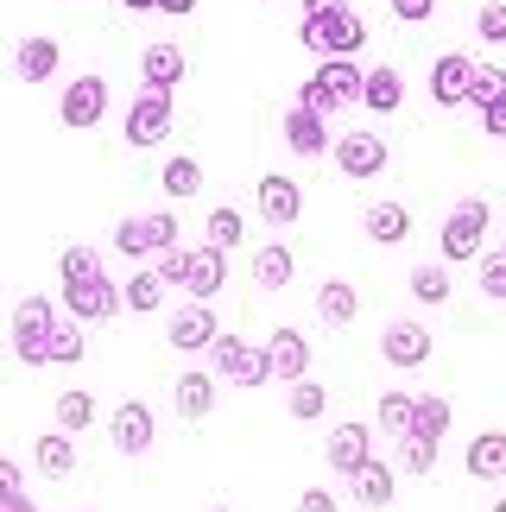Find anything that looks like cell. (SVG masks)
Returning a JSON list of instances; mask_svg holds the SVG:
<instances>
[{
	"label": "cell",
	"mask_w": 506,
	"mask_h": 512,
	"mask_svg": "<svg viewBox=\"0 0 506 512\" xmlns=\"http://www.w3.org/2000/svg\"><path fill=\"white\" fill-rule=\"evenodd\" d=\"M298 45L323 51V57H355L367 51V19L355 7H336L329 19H298Z\"/></svg>",
	"instance_id": "1"
},
{
	"label": "cell",
	"mask_w": 506,
	"mask_h": 512,
	"mask_svg": "<svg viewBox=\"0 0 506 512\" xmlns=\"http://www.w3.org/2000/svg\"><path fill=\"white\" fill-rule=\"evenodd\" d=\"M481 241H488V203L481 196H462V203L443 215V234H437V253L443 260H481Z\"/></svg>",
	"instance_id": "2"
},
{
	"label": "cell",
	"mask_w": 506,
	"mask_h": 512,
	"mask_svg": "<svg viewBox=\"0 0 506 512\" xmlns=\"http://www.w3.org/2000/svg\"><path fill=\"white\" fill-rule=\"evenodd\" d=\"M51 329H57L51 298H19L13 304V354L26 367H51Z\"/></svg>",
	"instance_id": "3"
},
{
	"label": "cell",
	"mask_w": 506,
	"mask_h": 512,
	"mask_svg": "<svg viewBox=\"0 0 506 512\" xmlns=\"http://www.w3.org/2000/svg\"><path fill=\"white\" fill-rule=\"evenodd\" d=\"M127 146L133 152H152V146H165V133H171V89H152L140 83V95H133V108H127Z\"/></svg>",
	"instance_id": "4"
},
{
	"label": "cell",
	"mask_w": 506,
	"mask_h": 512,
	"mask_svg": "<svg viewBox=\"0 0 506 512\" xmlns=\"http://www.w3.org/2000/svg\"><path fill=\"white\" fill-rule=\"evenodd\" d=\"M209 367H216V380H235V386H253V392L272 380L266 348H253L247 336H222L216 348H209Z\"/></svg>",
	"instance_id": "5"
},
{
	"label": "cell",
	"mask_w": 506,
	"mask_h": 512,
	"mask_svg": "<svg viewBox=\"0 0 506 512\" xmlns=\"http://www.w3.org/2000/svg\"><path fill=\"white\" fill-rule=\"evenodd\" d=\"M108 76H70L64 83V102H57V121H64L70 133H89V127H102V114H108Z\"/></svg>",
	"instance_id": "6"
},
{
	"label": "cell",
	"mask_w": 506,
	"mask_h": 512,
	"mask_svg": "<svg viewBox=\"0 0 506 512\" xmlns=\"http://www.w3.org/2000/svg\"><path fill=\"white\" fill-rule=\"evenodd\" d=\"M64 310L76 323H114L127 310V291L114 285L108 272H102V279H76V285H64Z\"/></svg>",
	"instance_id": "7"
},
{
	"label": "cell",
	"mask_w": 506,
	"mask_h": 512,
	"mask_svg": "<svg viewBox=\"0 0 506 512\" xmlns=\"http://www.w3.org/2000/svg\"><path fill=\"white\" fill-rule=\"evenodd\" d=\"M253 215L272 228H291V222H304V190L291 184L285 171H266L260 184H253Z\"/></svg>",
	"instance_id": "8"
},
{
	"label": "cell",
	"mask_w": 506,
	"mask_h": 512,
	"mask_svg": "<svg viewBox=\"0 0 506 512\" xmlns=\"http://www.w3.org/2000/svg\"><path fill=\"white\" fill-rule=\"evenodd\" d=\"M165 342H171V348H178V354H209V348H216V342H222V323H216V310H209V304H197V298H190V304L178 310V317H171V323H165Z\"/></svg>",
	"instance_id": "9"
},
{
	"label": "cell",
	"mask_w": 506,
	"mask_h": 512,
	"mask_svg": "<svg viewBox=\"0 0 506 512\" xmlns=\"http://www.w3.org/2000/svg\"><path fill=\"white\" fill-rule=\"evenodd\" d=\"M329 159H336L342 177H380L393 152H386V140H380L374 127H361V133H342V140L329 146Z\"/></svg>",
	"instance_id": "10"
},
{
	"label": "cell",
	"mask_w": 506,
	"mask_h": 512,
	"mask_svg": "<svg viewBox=\"0 0 506 512\" xmlns=\"http://www.w3.org/2000/svg\"><path fill=\"white\" fill-rule=\"evenodd\" d=\"M108 437H114V449H121V456H152V443H159L152 405L121 399V405H114V418H108Z\"/></svg>",
	"instance_id": "11"
},
{
	"label": "cell",
	"mask_w": 506,
	"mask_h": 512,
	"mask_svg": "<svg viewBox=\"0 0 506 512\" xmlns=\"http://www.w3.org/2000/svg\"><path fill=\"white\" fill-rule=\"evenodd\" d=\"M380 361L386 367H399V373H418L424 361H431V329H424V323H386L380 329Z\"/></svg>",
	"instance_id": "12"
},
{
	"label": "cell",
	"mask_w": 506,
	"mask_h": 512,
	"mask_svg": "<svg viewBox=\"0 0 506 512\" xmlns=\"http://www.w3.org/2000/svg\"><path fill=\"white\" fill-rule=\"evenodd\" d=\"M469 89H475V57L469 51H443L431 64V102L437 108H462Z\"/></svg>",
	"instance_id": "13"
},
{
	"label": "cell",
	"mask_w": 506,
	"mask_h": 512,
	"mask_svg": "<svg viewBox=\"0 0 506 512\" xmlns=\"http://www.w3.org/2000/svg\"><path fill=\"white\" fill-rule=\"evenodd\" d=\"M323 462L336 468V475L348 481L361 462H374V424H336L329 430V443H323Z\"/></svg>",
	"instance_id": "14"
},
{
	"label": "cell",
	"mask_w": 506,
	"mask_h": 512,
	"mask_svg": "<svg viewBox=\"0 0 506 512\" xmlns=\"http://www.w3.org/2000/svg\"><path fill=\"white\" fill-rule=\"evenodd\" d=\"M361 83H367V70L355 64V57H323V64H317L323 114H329V108H355V102H361Z\"/></svg>",
	"instance_id": "15"
},
{
	"label": "cell",
	"mask_w": 506,
	"mask_h": 512,
	"mask_svg": "<svg viewBox=\"0 0 506 512\" xmlns=\"http://www.w3.org/2000/svg\"><path fill=\"white\" fill-rule=\"evenodd\" d=\"M285 146L298 152V159H323V152L336 146V140H329V127H323V114H317V108L291 102V108H285Z\"/></svg>",
	"instance_id": "16"
},
{
	"label": "cell",
	"mask_w": 506,
	"mask_h": 512,
	"mask_svg": "<svg viewBox=\"0 0 506 512\" xmlns=\"http://www.w3.org/2000/svg\"><path fill=\"white\" fill-rule=\"evenodd\" d=\"M266 361H272V380H304V373H310V342H304V329H272V336H266Z\"/></svg>",
	"instance_id": "17"
},
{
	"label": "cell",
	"mask_w": 506,
	"mask_h": 512,
	"mask_svg": "<svg viewBox=\"0 0 506 512\" xmlns=\"http://www.w3.org/2000/svg\"><path fill=\"white\" fill-rule=\"evenodd\" d=\"M57 64H64V45H57L51 32H32V38H19V51H13V70H19V83H51Z\"/></svg>",
	"instance_id": "18"
},
{
	"label": "cell",
	"mask_w": 506,
	"mask_h": 512,
	"mask_svg": "<svg viewBox=\"0 0 506 512\" xmlns=\"http://www.w3.org/2000/svg\"><path fill=\"white\" fill-rule=\"evenodd\" d=\"M171 405H178L184 424H203L209 411H216V373H178V386H171Z\"/></svg>",
	"instance_id": "19"
},
{
	"label": "cell",
	"mask_w": 506,
	"mask_h": 512,
	"mask_svg": "<svg viewBox=\"0 0 506 512\" xmlns=\"http://www.w3.org/2000/svg\"><path fill=\"white\" fill-rule=\"evenodd\" d=\"M32 468L45 481H70L76 475V443H70V430H45V437L32 443Z\"/></svg>",
	"instance_id": "20"
},
{
	"label": "cell",
	"mask_w": 506,
	"mask_h": 512,
	"mask_svg": "<svg viewBox=\"0 0 506 512\" xmlns=\"http://www.w3.org/2000/svg\"><path fill=\"white\" fill-rule=\"evenodd\" d=\"M222 285H228V253L203 241V247H197V260H190V279H184V291H190L197 304H209Z\"/></svg>",
	"instance_id": "21"
},
{
	"label": "cell",
	"mask_w": 506,
	"mask_h": 512,
	"mask_svg": "<svg viewBox=\"0 0 506 512\" xmlns=\"http://www.w3.org/2000/svg\"><path fill=\"white\" fill-rule=\"evenodd\" d=\"M393 462H361L355 475H348V487H355V506H367V512H380V506H393Z\"/></svg>",
	"instance_id": "22"
},
{
	"label": "cell",
	"mask_w": 506,
	"mask_h": 512,
	"mask_svg": "<svg viewBox=\"0 0 506 512\" xmlns=\"http://www.w3.org/2000/svg\"><path fill=\"white\" fill-rule=\"evenodd\" d=\"M361 108L367 114H399L405 108V76L393 64H374V70H367V83H361Z\"/></svg>",
	"instance_id": "23"
},
{
	"label": "cell",
	"mask_w": 506,
	"mask_h": 512,
	"mask_svg": "<svg viewBox=\"0 0 506 512\" xmlns=\"http://www.w3.org/2000/svg\"><path fill=\"white\" fill-rule=\"evenodd\" d=\"M367 241L374 247H399V241H412V209L405 203H367Z\"/></svg>",
	"instance_id": "24"
},
{
	"label": "cell",
	"mask_w": 506,
	"mask_h": 512,
	"mask_svg": "<svg viewBox=\"0 0 506 512\" xmlns=\"http://www.w3.org/2000/svg\"><path fill=\"white\" fill-rule=\"evenodd\" d=\"M462 468H469L475 481H506V430H481V437H469Z\"/></svg>",
	"instance_id": "25"
},
{
	"label": "cell",
	"mask_w": 506,
	"mask_h": 512,
	"mask_svg": "<svg viewBox=\"0 0 506 512\" xmlns=\"http://www.w3.org/2000/svg\"><path fill=\"white\" fill-rule=\"evenodd\" d=\"M184 45H146L140 51V83H152V89H178L184 83Z\"/></svg>",
	"instance_id": "26"
},
{
	"label": "cell",
	"mask_w": 506,
	"mask_h": 512,
	"mask_svg": "<svg viewBox=\"0 0 506 512\" xmlns=\"http://www.w3.org/2000/svg\"><path fill=\"white\" fill-rule=\"evenodd\" d=\"M317 317H323L329 329H348V323L361 317L355 285H348V279H323V285H317Z\"/></svg>",
	"instance_id": "27"
},
{
	"label": "cell",
	"mask_w": 506,
	"mask_h": 512,
	"mask_svg": "<svg viewBox=\"0 0 506 512\" xmlns=\"http://www.w3.org/2000/svg\"><path fill=\"white\" fill-rule=\"evenodd\" d=\"M291 272H298V260H291V247H253V285L260 291H285L291 285Z\"/></svg>",
	"instance_id": "28"
},
{
	"label": "cell",
	"mask_w": 506,
	"mask_h": 512,
	"mask_svg": "<svg viewBox=\"0 0 506 512\" xmlns=\"http://www.w3.org/2000/svg\"><path fill=\"white\" fill-rule=\"evenodd\" d=\"M443 430H450V399H437V392H418L412 430H405V437H431V443H443Z\"/></svg>",
	"instance_id": "29"
},
{
	"label": "cell",
	"mask_w": 506,
	"mask_h": 512,
	"mask_svg": "<svg viewBox=\"0 0 506 512\" xmlns=\"http://www.w3.org/2000/svg\"><path fill=\"white\" fill-rule=\"evenodd\" d=\"M285 411H291L298 424H317L323 411H329V392H323V380H310V373H304V380H291V392H285Z\"/></svg>",
	"instance_id": "30"
},
{
	"label": "cell",
	"mask_w": 506,
	"mask_h": 512,
	"mask_svg": "<svg viewBox=\"0 0 506 512\" xmlns=\"http://www.w3.org/2000/svg\"><path fill=\"white\" fill-rule=\"evenodd\" d=\"M121 291H127V310H140V317H152V310L165 304V291H171V285L159 279V266H140V272H133V279H127Z\"/></svg>",
	"instance_id": "31"
},
{
	"label": "cell",
	"mask_w": 506,
	"mask_h": 512,
	"mask_svg": "<svg viewBox=\"0 0 506 512\" xmlns=\"http://www.w3.org/2000/svg\"><path fill=\"white\" fill-rule=\"evenodd\" d=\"M412 392H380L374 399V424L386 430V437H405V430H412Z\"/></svg>",
	"instance_id": "32"
},
{
	"label": "cell",
	"mask_w": 506,
	"mask_h": 512,
	"mask_svg": "<svg viewBox=\"0 0 506 512\" xmlns=\"http://www.w3.org/2000/svg\"><path fill=\"white\" fill-rule=\"evenodd\" d=\"M412 298L418 304H450V266H412Z\"/></svg>",
	"instance_id": "33"
},
{
	"label": "cell",
	"mask_w": 506,
	"mask_h": 512,
	"mask_svg": "<svg viewBox=\"0 0 506 512\" xmlns=\"http://www.w3.org/2000/svg\"><path fill=\"white\" fill-rule=\"evenodd\" d=\"M76 361H83V323L57 317V329H51V367H76Z\"/></svg>",
	"instance_id": "34"
},
{
	"label": "cell",
	"mask_w": 506,
	"mask_h": 512,
	"mask_svg": "<svg viewBox=\"0 0 506 512\" xmlns=\"http://www.w3.org/2000/svg\"><path fill=\"white\" fill-rule=\"evenodd\" d=\"M241 241H247V222H241V209H209V247L235 253Z\"/></svg>",
	"instance_id": "35"
},
{
	"label": "cell",
	"mask_w": 506,
	"mask_h": 512,
	"mask_svg": "<svg viewBox=\"0 0 506 512\" xmlns=\"http://www.w3.org/2000/svg\"><path fill=\"white\" fill-rule=\"evenodd\" d=\"M51 405H57V430H70V437L95 424V399H89V392H64V399H51Z\"/></svg>",
	"instance_id": "36"
},
{
	"label": "cell",
	"mask_w": 506,
	"mask_h": 512,
	"mask_svg": "<svg viewBox=\"0 0 506 512\" xmlns=\"http://www.w3.org/2000/svg\"><path fill=\"white\" fill-rule=\"evenodd\" d=\"M159 184H165V196H178V203H184V196L203 190V165H197V159H171Z\"/></svg>",
	"instance_id": "37"
},
{
	"label": "cell",
	"mask_w": 506,
	"mask_h": 512,
	"mask_svg": "<svg viewBox=\"0 0 506 512\" xmlns=\"http://www.w3.org/2000/svg\"><path fill=\"white\" fill-rule=\"evenodd\" d=\"M469 102H475V108L506 102V70H500V64H475V89H469Z\"/></svg>",
	"instance_id": "38"
},
{
	"label": "cell",
	"mask_w": 506,
	"mask_h": 512,
	"mask_svg": "<svg viewBox=\"0 0 506 512\" xmlns=\"http://www.w3.org/2000/svg\"><path fill=\"white\" fill-rule=\"evenodd\" d=\"M399 468H405V475H431V468H437V443L431 437H399Z\"/></svg>",
	"instance_id": "39"
},
{
	"label": "cell",
	"mask_w": 506,
	"mask_h": 512,
	"mask_svg": "<svg viewBox=\"0 0 506 512\" xmlns=\"http://www.w3.org/2000/svg\"><path fill=\"white\" fill-rule=\"evenodd\" d=\"M140 222H146V247L152 253H171V247H178V215H171V209H152V215H140Z\"/></svg>",
	"instance_id": "40"
},
{
	"label": "cell",
	"mask_w": 506,
	"mask_h": 512,
	"mask_svg": "<svg viewBox=\"0 0 506 512\" xmlns=\"http://www.w3.org/2000/svg\"><path fill=\"white\" fill-rule=\"evenodd\" d=\"M64 285H76V279H102V253L95 247H64Z\"/></svg>",
	"instance_id": "41"
},
{
	"label": "cell",
	"mask_w": 506,
	"mask_h": 512,
	"mask_svg": "<svg viewBox=\"0 0 506 512\" xmlns=\"http://www.w3.org/2000/svg\"><path fill=\"white\" fill-rule=\"evenodd\" d=\"M114 253H127V260H146V222H140V215H127V222L121 228H114Z\"/></svg>",
	"instance_id": "42"
},
{
	"label": "cell",
	"mask_w": 506,
	"mask_h": 512,
	"mask_svg": "<svg viewBox=\"0 0 506 512\" xmlns=\"http://www.w3.org/2000/svg\"><path fill=\"white\" fill-rule=\"evenodd\" d=\"M481 298L506 304V253H481Z\"/></svg>",
	"instance_id": "43"
},
{
	"label": "cell",
	"mask_w": 506,
	"mask_h": 512,
	"mask_svg": "<svg viewBox=\"0 0 506 512\" xmlns=\"http://www.w3.org/2000/svg\"><path fill=\"white\" fill-rule=\"evenodd\" d=\"M475 32H481V45H506V0H488L475 13Z\"/></svg>",
	"instance_id": "44"
},
{
	"label": "cell",
	"mask_w": 506,
	"mask_h": 512,
	"mask_svg": "<svg viewBox=\"0 0 506 512\" xmlns=\"http://www.w3.org/2000/svg\"><path fill=\"white\" fill-rule=\"evenodd\" d=\"M190 260H197V253H184V247L159 253V279H165V285H184V279H190Z\"/></svg>",
	"instance_id": "45"
},
{
	"label": "cell",
	"mask_w": 506,
	"mask_h": 512,
	"mask_svg": "<svg viewBox=\"0 0 506 512\" xmlns=\"http://www.w3.org/2000/svg\"><path fill=\"white\" fill-rule=\"evenodd\" d=\"M386 7H393V13L405 19V26H424V19L437 13V0H386Z\"/></svg>",
	"instance_id": "46"
},
{
	"label": "cell",
	"mask_w": 506,
	"mask_h": 512,
	"mask_svg": "<svg viewBox=\"0 0 506 512\" xmlns=\"http://www.w3.org/2000/svg\"><path fill=\"white\" fill-rule=\"evenodd\" d=\"M298 512H342V506H336V494H329V487H304V494H298Z\"/></svg>",
	"instance_id": "47"
},
{
	"label": "cell",
	"mask_w": 506,
	"mask_h": 512,
	"mask_svg": "<svg viewBox=\"0 0 506 512\" xmlns=\"http://www.w3.org/2000/svg\"><path fill=\"white\" fill-rule=\"evenodd\" d=\"M19 481H26V468H19L13 456H0V494H19Z\"/></svg>",
	"instance_id": "48"
},
{
	"label": "cell",
	"mask_w": 506,
	"mask_h": 512,
	"mask_svg": "<svg viewBox=\"0 0 506 512\" xmlns=\"http://www.w3.org/2000/svg\"><path fill=\"white\" fill-rule=\"evenodd\" d=\"M481 127H488L494 140H506V102H494V108H481Z\"/></svg>",
	"instance_id": "49"
},
{
	"label": "cell",
	"mask_w": 506,
	"mask_h": 512,
	"mask_svg": "<svg viewBox=\"0 0 506 512\" xmlns=\"http://www.w3.org/2000/svg\"><path fill=\"white\" fill-rule=\"evenodd\" d=\"M336 7H348V0H304V19H329Z\"/></svg>",
	"instance_id": "50"
},
{
	"label": "cell",
	"mask_w": 506,
	"mask_h": 512,
	"mask_svg": "<svg viewBox=\"0 0 506 512\" xmlns=\"http://www.w3.org/2000/svg\"><path fill=\"white\" fill-rule=\"evenodd\" d=\"M0 512H38V506L26 494H0Z\"/></svg>",
	"instance_id": "51"
},
{
	"label": "cell",
	"mask_w": 506,
	"mask_h": 512,
	"mask_svg": "<svg viewBox=\"0 0 506 512\" xmlns=\"http://www.w3.org/2000/svg\"><path fill=\"white\" fill-rule=\"evenodd\" d=\"M159 13H171V19H184V13H197V0H159Z\"/></svg>",
	"instance_id": "52"
},
{
	"label": "cell",
	"mask_w": 506,
	"mask_h": 512,
	"mask_svg": "<svg viewBox=\"0 0 506 512\" xmlns=\"http://www.w3.org/2000/svg\"><path fill=\"white\" fill-rule=\"evenodd\" d=\"M121 7H127V13H152V7H159V0H121Z\"/></svg>",
	"instance_id": "53"
},
{
	"label": "cell",
	"mask_w": 506,
	"mask_h": 512,
	"mask_svg": "<svg viewBox=\"0 0 506 512\" xmlns=\"http://www.w3.org/2000/svg\"><path fill=\"white\" fill-rule=\"evenodd\" d=\"M488 512H506V494H500V500H494V506H488Z\"/></svg>",
	"instance_id": "54"
},
{
	"label": "cell",
	"mask_w": 506,
	"mask_h": 512,
	"mask_svg": "<svg viewBox=\"0 0 506 512\" xmlns=\"http://www.w3.org/2000/svg\"><path fill=\"white\" fill-rule=\"evenodd\" d=\"M203 512H228V506H203Z\"/></svg>",
	"instance_id": "55"
},
{
	"label": "cell",
	"mask_w": 506,
	"mask_h": 512,
	"mask_svg": "<svg viewBox=\"0 0 506 512\" xmlns=\"http://www.w3.org/2000/svg\"><path fill=\"white\" fill-rule=\"evenodd\" d=\"M76 512H89V506H76Z\"/></svg>",
	"instance_id": "56"
}]
</instances>
